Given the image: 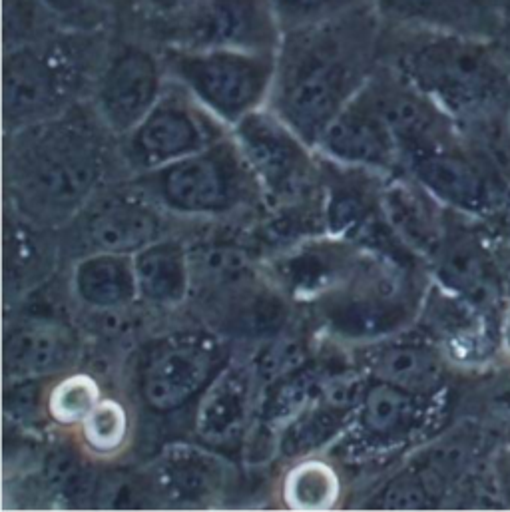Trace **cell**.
<instances>
[{"label":"cell","mask_w":510,"mask_h":512,"mask_svg":"<svg viewBox=\"0 0 510 512\" xmlns=\"http://www.w3.org/2000/svg\"><path fill=\"white\" fill-rule=\"evenodd\" d=\"M383 28L381 14L367 2L283 32L271 104L309 146H317L325 128L381 64Z\"/></svg>","instance_id":"obj_1"},{"label":"cell","mask_w":510,"mask_h":512,"mask_svg":"<svg viewBox=\"0 0 510 512\" xmlns=\"http://www.w3.org/2000/svg\"><path fill=\"white\" fill-rule=\"evenodd\" d=\"M381 62L459 128L510 114L509 72L487 38L385 22Z\"/></svg>","instance_id":"obj_2"},{"label":"cell","mask_w":510,"mask_h":512,"mask_svg":"<svg viewBox=\"0 0 510 512\" xmlns=\"http://www.w3.org/2000/svg\"><path fill=\"white\" fill-rule=\"evenodd\" d=\"M106 134L114 132L84 104L8 132V176L22 208L48 222L74 214L104 174Z\"/></svg>","instance_id":"obj_3"},{"label":"cell","mask_w":510,"mask_h":512,"mask_svg":"<svg viewBox=\"0 0 510 512\" xmlns=\"http://www.w3.org/2000/svg\"><path fill=\"white\" fill-rule=\"evenodd\" d=\"M114 24L60 28L4 48L2 116L6 134L56 118L94 90L114 40Z\"/></svg>","instance_id":"obj_4"},{"label":"cell","mask_w":510,"mask_h":512,"mask_svg":"<svg viewBox=\"0 0 510 512\" xmlns=\"http://www.w3.org/2000/svg\"><path fill=\"white\" fill-rule=\"evenodd\" d=\"M168 76L222 124L236 126L271 98L277 52L160 46Z\"/></svg>","instance_id":"obj_5"},{"label":"cell","mask_w":510,"mask_h":512,"mask_svg":"<svg viewBox=\"0 0 510 512\" xmlns=\"http://www.w3.org/2000/svg\"><path fill=\"white\" fill-rule=\"evenodd\" d=\"M166 76L158 44L116 30L92 90V106L116 136H128L162 98Z\"/></svg>","instance_id":"obj_6"},{"label":"cell","mask_w":510,"mask_h":512,"mask_svg":"<svg viewBox=\"0 0 510 512\" xmlns=\"http://www.w3.org/2000/svg\"><path fill=\"white\" fill-rule=\"evenodd\" d=\"M283 28L271 0H198L154 44L277 52Z\"/></svg>","instance_id":"obj_7"},{"label":"cell","mask_w":510,"mask_h":512,"mask_svg":"<svg viewBox=\"0 0 510 512\" xmlns=\"http://www.w3.org/2000/svg\"><path fill=\"white\" fill-rule=\"evenodd\" d=\"M220 120L186 88H166L148 116L126 136L130 160L146 170H160L198 154L220 138Z\"/></svg>","instance_id":"obj_8"},{"label":"cell","mask_w":510,"mask_h":512,"mask_svg":"<svg viewBox=\"0 0 510 512\" xmlns=\"http://www.w3.org/2000/svg\"><path fill=\"white\" fill-rule=\"evenodd\" d=\"M413 180L445 208L469 218L497 214L509 188L461 140L403 158Z\"/></svg>","instance_id":"obj_9"},{"label":"cell","mask_w":510,"mask_h":512,"mask_svg":"<svg viewBox=\"0 0 510 512\" xmlns=\"http://www.w3.org/2000/svg\"><path fill=\"white\" fill-rule=\"evenodd\" d=\"M222 351L208 335H184L152 353L142 371V397L160 413L184 407L220 375Z\"/></svg>","instance_id":"obj_10"},{"label":"cell","mask_w":510,"mask_h":512,"mask_svg":"<svg viewBox=\"0 0 510 512\" xmlns=\"http://www.w3.org/2000/svg\"><path fill=\"white\" fill-rule=\"evenodd\" d=\"M238 160H242L238 146L224 142L176 160L158 172L160 196L178 212H224L238 198Z\"/></svg>","instance_id":"obj_11"},{"label":"cell","mask_w":510,"mask_h":512,"mask_svg":"<svg viewBox=\"0 0 510 512\" xmlns=\"http://www.w3.org/2000/svg\"><path fill=\"white\" fill-rule=\"evenodd\" d=\"M236 146L273 196L287 198L309 174L307 142L275 112L255 110L234 126Z\"/></svg>","instance_id":"obj_12"},{"label":"cell","mask_w":510,"mask_h":512,"mask_svg":"<svg viewBox=\"0 0 510 512\" xmlns=\"http://www.w3.org/2000/svg\"><path fill=\"white\" fill-rule=\"evenodd\" d=\"M435 261L441 287L477 309L491 313L503 293V277L485 240L459 222L447 220V232Z\"/></svg>","instance_id":"obj_13"},{"label":"cell","mask_w":510,"mask_h":512,"mask_svg":"<svg viewBox=\"0 0 510 512\" xmlns=\"http://www.w3.org/2000/svg\"><path fill=\"white\" fill-rule=\"evenodd\" d=\"M317 146L329 158L351 166L387 170L401 160L393 134L363 92L333 118Z\"/></svg>","instance_id":"obj_14"},{"label":"cell","mask_w":510,"mask_h":512,"mask_svg":"<svg viewBox=\"0 0 510 512\" xmlns=\"http://www.w3.org/2000/svg\"><path fill=\"white\" fill-rule=\"evenodd\" d=\"M371 4L387 24L491 40L503 0H371Z\"/></svg>","instance_id":"obj_15"},{"label":"cell","mask_w":510,"mask_h":512,"mask_svg":"<svg viewBox=\"0 0 510 512\" xmlns=\"http://www.w3.org/2000/svg\"><path fill=\"white\" fill-rule=\"evenodd\" d=\"M254 373L248 367L230 365L210 383L196 413V435L202 443L210 447L240 443L252 413Z\"/></svg>","instance_id":"obj_16"},{"label":"cell","mask_w":510,"mask_h":512,"mask_svg":"<svg viewBox=\"0 0 510 512\" xmlns=\"http://www.w3.org/2000/svg\"><path fill=\"white\" fill-rule=\"evenodd\" d=\"M76 355L74 335L54 321L32 319L4 337V375L14 383L34 381L66 369Z\"/></svg>","instance_id":"obj_17"},{"label":"cell","mask_w":510,"mask_h":512,"mask_svg":"<svg viewBox=\"0 0 510 512\" xmlns=\"http://www.w3.org/2000/svg\"><path fill=\"white\" fill-rule=\"evenodd\" d=\"M230 481V465L202 447L172 445L156 465V487L176 505H198L218 497Z\"/></svg>","instance_id":"obj_18"},{"label":"cell","mask_w":510,"mask_h":512,"mask_svg":"<svg viewBox=\"0 0 510 512\" xmlns=\"http://www.w3.org/2000/svg\"><path fill=\"white\" fill-rule=\"evenodd\" d=\"M443 204L417 180L393 184L383 198V210L395 236L421 257L437 256L447 232L449 216Z\"/></svg>","instance_id":"obj_19"},{"label":"cell","mask_w":510,"mask_h":512,"mask_svg":"<svg viewBox=\"0 0 510 512\" xmlns=\"http://www.w3.org/2000/svg\"><path fill=\"white\" fill-rule=\"evenodd\" d=\"M373 373L377 381L391 383L409 393L433 399L449 379L445 355L419 341H401L385 345L375 353Z\"/></svg>","instance_id":"obj_20"},{"label":"cell","mask_w":510,"mask_h":512,"mask_svg":"<svg viewBox=\"0 0 510 512\" xmlns=\"http://www.w3.org/2000/svg\"><path fill=\"white\" fill-rule=\"evenodd\" d=\"M427 401L429 397L377 381L361 395L359 419L363 429L379 441H405L423 427Z\"/></svg>","instance_id":"obj_21"},{"label":"cell","mask_w":510,"mask_h":512,"mask_svg":"<svg viewBox=\"0 0 510 512\" xmlns=\"http://www.w3.org/2000/svg\"><path fill=\"white\" fill-rule=\"evenodd\" d=\"M158 232V216L136 202H112L88 220V238L102 254H138L156 242Z\"/></svg>","instance_id":"obj_22"},{"label":"cell","mask_w":510,"mask_h":512,"mask_svg":"<svg viewBox=\"0 0 510 512\" xmlns=\"http://www.w3.org/2000/svg\"><path fill=\"white\" fill-rule=\"evenodd\" d=\"M134 261L138 295L154 305H176L190 289V257L176 242H154L140 250Z\"/></svg>","instance_id":"obj_23"},{"label":"cell","mask_w":510,"mask_h":512,"mask_svg":"<svg viewBox=\"0 0 510 512\" xmlns=\"http://www.w3.org/2000/svg\"><path fill=\"white\" fill-rule=\"evenodd\" d=\"M74 287L78 297L100 311H112L138 295L134 261L118 254L86 257L76 265Z\"/></svg>","instance_id":"obj_24"},{"label":"cell","mask_w":510,"mask_h":512,"mask_svg":"<svg viewBox=\"0 0 510 512\" xmlns=\"http://www.w3.org/2000/svg\"><path fill=\"white\" fill-rule=\"evenodd\" d=\"M411 311L393 291H375L339 301L331 311V323L351 337H377L389 333L409 319Z\"/></svg>","instance_id":"obj_25"},{"label":"cell","mask_w":510,"mask_h":512,"mask_svg":"<svg viewBox=\"0 0 510 512\" xmlns=\"http://www.w3.org/2000/svg\"><path fill=\"white\" fill-rule=\"evenodd\" d=\"M341 493L339 477L323 461L295 465L283 481V503L291 511H329Z\"/></svg>","instance_id":"obj_26"},{"label":"cell","mask_w":510,"mask_h":512,"mask_svg":"<svg viewBox=\"0 0 510 512\" xmlns=\"http://www.w3.org/2000/svg\"><path fill=\"white\" fill-rule=\"evenodd\" d=\"M198 0H112L114 28L150 42Z\"/></svg>","instance_id":"obj_27"},{"label":"cell","mask_w":510,"mask_h":512,"mask_svg":"<svg viewBox=\"0 0 510 512\" xmlns=\"http://www.w3.org/2000/svg\"><path fill=\"white\" fill-rule=\"evenodd\" d=\"M477 405H479V429L503 445L510 441V357L495 363L493 369H487L479 387H477Z\"/></svg>","instance_id":"obj_28"},{"label":"cell","mask_w":510,"mask_h":512,"mask_svg":"<svg viewBox=\"0 0 510 512\" xmlns=\"http://www.w3.org/2000/svg\"><path fill=\"white\" fill-rule=\"evenodd\" d=\"M317 391H323V385H319V379L311 371H303V367L273 381L261 413L267 429L287 427L309 409Z\"/></svg>","instance_id":"obj_29"},{"label":"cell","mask_w":510,"mask_h":512,"mask_svg":"<svg viewBox=\"0 0 510 512\" xmlns=\"http://www.w3.org/2000/svg\"><path fill=\"white\" fill-rule=\"evenodd\" d=\"M345 411L325 401L323 407L307 409L297 419H293L283 433L281 449L285 455L309 453L325 445L345 421Z\"/></svg>","instance_id":"obj_30"},{"label":"cell","mask_w":510,"mask_h":512,"mask_svg":"<svg viewBox=\"0 0 510 512\" xmlns=\"http://www.w3.org/2000/svg\"><path fill=\"white\" fill-rule=\"evenodd\" d=\"M102 401L100 387L88 375H70L48 395V415L60 425L82 423Z\"/></svg>","instance_id":"obj_31"},{"label":"cell","mask_w":510,"mask_h":512,"mask_svg":"<svg viewBox=\"0 0 510 512\" xmlns=\"http://www.w3.org/2000/svg\"><path fill=\"white\" fill-rule=\"evenodd\" d=\"M64 28L42 0H4V48L44 38Z\"/></svg>","instance_id":"obj_32"},{"label":"cell","mask_w":510,"mask_h":512,"mask_svg":"<svg viewBox=\"0 0 510 512\" xmlns=\"http://www.w3.org/2000/svg\"><path fill=\"white\" fill-rule=\"evenodd\" d=\"M128 431V413L112 399H102L82 421V439L96 455H112L120 451L128 439Z\"/></svg>","instance_id":"obj_33"},{"label":"cell","mask_w":510,"mask_h":512,"mask_svg":"<svg viewBox=\"0 0 510 512\" xmlns=\"http://www.w3.org/2000/svg\"><path fill=\"white\" fill-rule=\"evenodd\" d=\"M443 497L421 467L397 475L379 495L377 507L385 511H429L441 507Z\"/></svg>","instance_id":"obj_34"},{"label":"cell","mask_w":510,"mask_h":512,"mask_svg":"<svg viewBox=\"0 0 510 512\" xmlns=\"http://www.w3.org/2000/svg\"><path fill=\"white\" fill-rule=\"evenodd\" d=\"M367 2L371 0H271L283 32L335 18Z\"/></svg>","instance_id":"obj_35"},{"label":"cell","mask_w":510,"mask_h":512,"mask_svg":"<svg viewBox=\"0 0 510 512\" xmlns=\"http://www.w3.org/2000/svg\"><path fill=\"white\" fill-rule=\"evenodd\" d=\"M64 28H102L114 24L112 0H42Z\"/></svg>","instance_id":"obj_36"},{"label":"cell","mask_w":510,"mask_h":512,"mask_svg":"<svg viewBox=\"0 0 510 512\" xmlns=\"http://www.w3.org/2000/svg\"><path fill=\"white\" fill-rule=\"evenodd\" d=\"M96 505L106 511H126V509H140L146 505V497L142 487L136 483L134 477L126 473H114L100 481L96 487Z\"/></svg>","instance_id":"obj_37"},{"label":"cell","mask_w":510,"mask_h":512,"mask_svg":"<svg viewBox=\"0 0 510 512\" xmlns=\"http://www.w3.org/2000/svg\"><path fill=\"white\" fill-rule=\"evenodd\" d=\"M48 485L64 499H78L88 485V477L80 461L66 451L50 457L46 465Z\"/></svg>","instance_id":"obj_38"},{"label":"cell","mask_w":510,"mask_h":512,"mask_svg":"<svg viewBox=\"0 0 510 512\" xmlns=\"http://www.w3.org/2000/svg\"><path fill=\"white\" fill-rule=\"evenodd\" d=\"M303 361H305L303 349L299 345H295L293 341H283L261 355V359L255 367V373L273 383L279 377L301 369Z\"/></svg>","instance_id":"obj_39"},{"label":"cell","mask_w":510,"mask_h":512,"mask_svg":"<svg viewBox=\"0 0 510 512\" xmlns=\"http://www.w3.org/2000/svg\"><path fill=\"white\" fill-rule=\"evenodd\" d=\"M365 218V204L357 194H339L331 204V226L335 230H349L359 226Z\"/></svg>","instance_id":"obj_40"},{"label":"cell","mask_w":510,"mask_h":512,"mask_svg":"<svg viewBox=\"0 0 510 512\" xmlns=\"http://www.w3.org/2000/svg\"><path fill=\"white\" fill-rule=\"evenodd\" d=\"M491 473L501 499V505L510 509V441L499 445L491 455Z\"/></svg>","instance_id":"obj_41"},{"label":"cell","mask_w":510,"mask_h":512,"mask_svg":"<svg viewBox=\"0 0 510 512\" xmlns=\"http://www.w3.org/2000/svg\"><path fill=\"white\" fill-rule=\"evenodd\" d=\"M491 44L510 76V0H503Z\"/></svg>","instance_id":"obj_42"},{"label":"cell","mask_w":510,"mask_h":512,"mask_svg":"<svg viewBox=\"0 0 510 512\" xmlns=\"http://www.w3.org/2000/svg\"><path fill=\"white\" fill-rule=\"evenodd\" d=\"M499 339H501V347H503L505 355H509L510 357V309L505 313V317H503L501 331H499Z\"/></svg>","instance_id":"obj_43"}]
</instances>
